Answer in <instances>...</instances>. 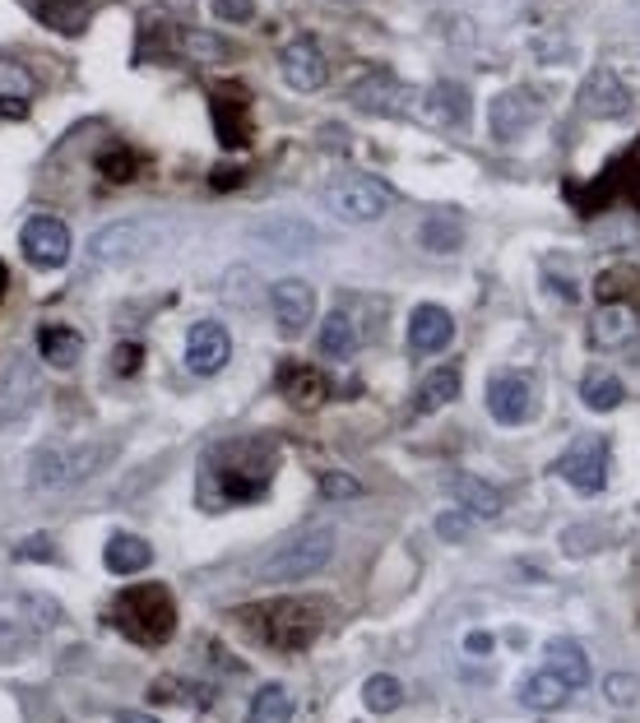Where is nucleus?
<instances>
[{
    "label": "nucleus",
    "mask_w": 640,
    "mask_h": 723,
    "mask_svg": "<svg viewBox=\"0 0 640 723\" xmlns=\"http://www.w3.org/2000/svg\"><path fill=\"white\" fill-rule=\"evenodd\" d=\"M335 557V529L325 524H302L288 538H279L256 565V580L260 584H298V580H312L316 571H325V561Z\"/></svg>",
    "instance_id": "obj_2"
},
{
    "label": "nucleus",
    "mask_w": 640,
    "mask_h": 723,
    "mask_svg": "<svg viewBox=\"0 0 640 723\" xmlns=\"http://www.w3.org/2000/svg\"><path fill=\"white\" fill-rule=\"evenodd\" d=\"M418 242H422L427 250H437V256H445V250H459L464 228H459L455 219H427L422 232H418Z\"/></svg>",
    "instance_id": "obj_34"
},
{
    "label": "nucleus",
    "mask_w": 640,
    "mask_h": 723,
    "mask_svg": "<svg viewBox=\"0 0 640 723\" xmlns=\"http://www.w3.org/2000/svg\"><path fill=\"white\" fill-rule=\"evenodd\" d=\"M557 478H567L580 497L604 492V482H608V441L604 436H580L571 451L557 459Z\"/></svg>",
    "instance_id": "obj_8"
},
{
    "label": "nucleus",
    "mask_w": 640,
    "mask_h": 723,
    "mask_svg": "<svg viewBox=\"0 0 640 723\" xmlns=\"http://www.w3.org/2000/svg\"><path fill=\"white\" fill-rule=\"evenodd\" d=\"M636 200H640V172H636Z\"/></svg>",
    "instance_id": "obj_46"
},
{
    "label": "nucleus",
    "mask_w": 640,
    "mask_h": 723,
    "mask_svg": "<svg viewBox=\"0 0 640 723\" xmlns=\"http://www.w3.org/2000/svg\"><path fill=\"white\" fill-rule=\"evenodd\" d=\"M329 209L339 213L344 223H376L385 209H391V186L372 172H339L325 190Z\"/></svg>",
    "instance_id": "obj_6"
},
{
    "label": "nucleus",
    "mask_w": 640,
    "mask_h": 723,
    "mask_svg": "<svg viewBox=\"0 0 640 723\" xmlns=\"http://www.w3.org/2000/svg\"><path fill=\"white\" fill-rule=\"evenodd\" d=\"M232 358V339L219 320H196L186 335V366L196 371V376H213V371H223Z\"/></svg>",
    "instance_id": "obj_14"
},
{
    "label": "nucleus",
    "mask_w": 640,
    "mask_h": 723,
    "mask_svg": "<svg viewBox=\"0 0 640 723\" xmlns=\"http://www.w3.org/2000/svg\"><path fill=\"white\" fill-rule=\"evenodd\" d=\"M275 451L265 441H223L200 459V505L228 511L242 501H260L275 478Z\"/></svg>",
    "instance_id": "obj_1"
},
{
    "label": "nucleus",
    "mask_w": 640,
    "mask_h": 723,
    "mask_svg": "<svg viewBox=\"0 0 640 723\" xmlns=\"http://www.w3.org/2000/svg\"><path fill=\"white\" fill-rule=\"evenodd\" d=\"M213 130H219V144L223 149H237L246 140V116H242V107L223 103V97H213Z\"/></svg>",
    "instance_id": "obj_33"
},
{
    "label": "nucleus",
    "mask_w": 640,
    "mask_h": 723,
    "mask_svg": "<svg viewBox=\"0 0 640 723\" xmlns=\"http://www.w3.org/2000/svg\"><path fill=\"white\" fill-rule=\"evenodd\" d=\"M103 561H107L112 575H140L153 561V547L140 534H112L107 547H103Z\"/></svg>",
    "instance_id": "obj_21"
},
{
    "label": "nucleus",
    "mask_w": 640,
    "mask_h": 723,
    "mask_svg": "<svg viewBox=\"0 0 640 723\" xmlns=\"http://www.w3.org/2000/svg\"><path fill=\"white\" fill-rule=\"evenodd\" d=\"M469 511H441L437 515V534L445 538V543H464V538H469Z\"/></svg>",
    "instance_id": "obj_37"
},
{
    "label": "nucleus",
    "mask_w": 640,
    "mask_h": 723,
    "mask_svg": "<svg viewBox=\"0 0 640 723\" xmlns=\"http://www.w3.org/2000/svg\"><path fill=\"white\" fill-rule=\"evenodd\" d=\"M279 70H283V80L293 93H316L329 80V66L316 47V37H293V43L279 51Z\"/></svg>",
    "instance_id": "obj_12"
},
{
    "label": "nucleus",
    "mask_w": 640,
    "mask_h": 723,
    "mask_svg": "<svg viewBox=\"0 0 640 723\" xmlns=\"http://www.w3.org/2000/svg\"><path fill=\"white\" fill-rule=\"evenodd\" d=\"M33 10L43 24H51L56 33H80L84 19H89V5L84 0H33Z\"/></svg>",
    "instance_id": "obj_30"
},
{
    "label": "nucleus",
    "mask_w": 640,
    "mask_h": 723,
    "mask_svg": "<svg viewBox=\"0 0 640 723\" xmlns=\"http://www.w3.org/2000/svg\"><path fill=\"white\" fill-rule=\"evenodd\" d=\"M548 668L567 681V687L575 691V687H590V677H594V668H590V658H585V650H580L575 640H552L548 644Z\"/></svg>",
    "instance_id": "obj_23"
},
{
    "label": "nucleus",
    "mask_w": 640,
    "mask_h": 723,
    "mask_svg": "<svg viewBox=\"0 0 640 723\" xmlns=\"http://www.w3.org/2000/svg\"><path fill=\"white\" fill-rule=\"evenodd\" d=\"M112 621L121 627L130 640L140 644H163L177 631V603H172L167 584H140V590L116 594L112 603Z\"/></svg>",
    "instance_id": "obj_3"
},
{
    "label": "nucleus",
    "mask_w": 640,
    "mask_h": 723,
    "mask_svg": "<svg viewBox=\"0 0 640 723\" xmlns=\"http://www.w3.org/2000/svg\"><path fill=\"white\" fill-rule=\"evenodd\" d=\"M19 246H24L28 265L37 269H61L66 256H70V228L56 219V213H33L19 232Z\"/></svg>",
    "instance_id": "obj_9"
},
{
    "label": "nucleus",
    "mask_w": 640,
    "mask_h": 723,
    "mask_svg": "<svg viewBox=\"0 0 640 723\" xmlns=\"http://www.w3.org/2000/svg\"><path fill=\"white\" fill-rule=\"evenodd\" d=\"M98 172H103V177H107V182H126V177H130V172H135V159H130V153H126V149H107V153H103V159H98Z\"/></svg>",
    "instance_id": "obj_38"
},
{
    "label": "nucleus",
    "mask_w": 640,
    "mask_h": 723,
    "mask_svg": "<svg viewBox=\"0 0 640 723\" xmlns=\"http://www.w3.org/2000/svg\"><path fill=\"white\" fill-rule=\"evenodd\" d=\"M116 723H159V719H153V714H121Z\"/></svg>",
    "instance_id": "obj_44"
},
{
    "label": "nucleus",
    "mask_w": 640,
    "mask_h": 723,
    "mask_svg": "<svg viewBox=\"0 0 640 723\" xmlns=\"http://www.w3.org/2000/svg\"><path fill=\"white\" fill-rule=\"evenodd\" d=\"M163 237H167V232L159 223H149V219H121V223H107L103 232H93L89 256L98 260V265H135V260L153 256V250L163 246Z\"/></svg>",
    "instance_id": "obj_5"
},
{
    "label": "nucleus",
    "mask_w": 640,
    "mask_h": 723,
    "mask_svg": "<svg viewBox=\"0 0 640 723\" xmlns=\"http://www.w3.org/2000/svg\"><path fill=\"white\" fill-rule=\"evenodd\" d=\"M279 385H283L288 404H298V408H316L325 399V376L316 366H288Z\"/></svg>",
    "instance_id": "obj_28"
},
{
    "label": "nucleus",
    "mask_w": 640,
    "mask_h": 723,
    "mask_svg": "<svg viewBox=\"0 0 640 723\" xmlns=\"http://www.w3.org/2000/svg\"><path fill=\"white\" fill-rule=\"evenodd\" d=\"M321 492H325L329 501H348V497H358L362 487H358V478H348V474H325V478H321Z\"/></svg>",
    "instance_id": "obj_39"
},
{
    "label": "nucleus",
    "mask_w": 640,
    "mask_h": 723,
    "mask_svg": "<svg viewBox=\"0 0 640 723\" xmlns=\"http://www.w3.org/2000/svg\"><path fill=\"white\" fill-rule=\"evenodd\" d=\"M627 107H631V93L613 70H594L580 84V112L594 116V121H617V116H627Z\"/></svg>",
    "instance_id": "obj_16"
},
{
    "label": "nucleus",
    "mask_w": 640,
    "mask_h": 723,
    "mask_svg": "<svg viewBox=\"0 0 640 723\" xmlns=\"http://www.w3.org/2000/svg\"><path fill=\"white\" fill-rule=\"evenodd\" d=\"M627 292H631V298L640 292V269L617 265V269L598 273V298H604V302H627Z\"/></svg>",
    "instance_id": "obj_35"
},
{
    "label": "nucleus",
    "mask_w": 640,
    "mask_h": 723,
    "mask_svg": "<svg viewBox=\"0 0 640 723\" xmlns=\"http://www.w3.org/2000/svg\"><path fill=\"white\" fill-rule=\"evenodd\" d=\"M459 395V371L455 366H437V371H427L422 385H418V395H414V413H437V408H445Z\"/></svg>",
    "instance_id": "obj_26"
},
{
    "label": "nucleus",
    "mask_w": 640,
    "mask_h": 723,
    "mask_svg": "<svg viewBox=\"0 0 640 723\" xmlns=\"http://www.w3.org/2000/svg\"><path fill=\"white\" fill-rule=\"evenodd\" d=\"M213 14H219L223 24H246V19L256 14V5H251V0H213Z\"/></svg>",
    "instance_id": "obj_40"
},
{
    "label": "nucleus",
    "mask_w": 640,
    "mask_h": 723,
    "mask_svg": "<svg viewBox=\"0 0 640 723\" xmlns=\"http://www.w3.org/2000/svg\"><path fill=\"white\" fill-rule=\"evenodd\" d=\"M107 464V451L98 445H56L33 459V487L37 492H70V487L89 482Z\"/></svg>",
    "instance_id": "obj_4"
},
{
    "label": "nucleus",
    "mask_w": 640,
    "mask_h": 723,
    "mask_svg": "<svg viewBox=\"0 0 640 723\" xmlns=\"http://www.w3.org/2000/svg\"><path fill=\"white\" fill-rule=\"evenodd\" d=\"M362 700H366V710H372V714H391V710H399V705H404V687H399L395 677L376 673V677H366Z\"/></svg>",
    "instance_id": "obj_32"
},
{
    "label": "nucleus",
    "mask_w": 640,
    "mask_h": 723,
    "mask_svg": "<svg viewBox=\"0 0 640 723\" xmlns=\"http://www.w3.org/2000/svg\"><path fill=\"white\" fill-rule=\"evenodd\" d=\"M288 719H293V696H288L279 681L260 687L256 700H251V710H246V723H288Z\"/></svg>",
    "instance_id": "obj_29"
},
{
    "label": "nucleus",
    "mask_w": 640,
    "mask_h": 723,
    "mask_svg": "<svg viewBox=\"0 0 640 723\" xmlns=\"http://www.w3.org/2000/svg\"><path fill=\"white\" fill-rule=\"evenodd\" d=\"M530 408H534V389L520 371H497V376L488 381V413L501 427H520L530 418Z\"/></svg>",
    "instance_id": "obj_15"
},
{
    "label": "nucleus",
    "mask_w": 640,
    "mask_h": 723,
    "mask_svg": "<svg viewBox=\"0 0 640 723\" xmlns=\"http://www.w3.org/2000/svg\"><path fill=\"white\" fill-rule=\"evenodd\" d=\"M543 279H548V292H557L561 302H575V283H571V273H567V279H557L552 260H548V269H543Z\"/></svg>",
    "instance_id": "obj_41"
},
{
    "label": "nucleus",
    "mask_w": 640,
    "mask_h": 723,
    "mask_svg": "<svg viewBox=\"0 0 640 723\" xmlns=\"http://www.w3.org/2000/svg\"><path fill=\"white\" fill-rule=\"evenodd\" d=\"M451 339H455V320H451V311H445V306L427 302V306H418L414 316H409V348H414L418 358L445 353Z\"/></svg>",
    "instance_id": "obj_18"
},
{
    "label": "nucleus",
    "mask_w": 640,
    "mask_h": 723,
    "mask_svg": "<svg viewBox=\"0 0 640 723\" xmlns=\"http://www.w3.org/2000/svg\"><path fill=\"white\" fill-rule=\"evenodd\" d=\"M321 353L325 358H335V362H344V358H353L358 348H362V325H358V316L348 306H335L329 316L321 320Z\"/></svg>",
    "instance_id": "obj_19"
},
{
    "label": "nucleus",
    "mask_w": 640,
    "mask_h": 723,
    "mask_svg": "<svg viewBox=\"0 0 640 723\" xmlns=\"http://www.w3.org/2000/svg\"><path fill=\"white\" fill-rule=\"evenodd\" d=\"M353 97V107L358 112H372V116H404V112H414V103L422 93H414L404 80H395V74H366V80L348 93Z\"/></svg>",
    "instance_id": "obj_11"
},
{
    "label": "nucleus",
    "mask_w": 640,
    "mask_h": 723,
    "mask_svg": "<svg viewBox=\"0 0 640 723\" xmlns=\"http://www.w3.org/2000/svg\"><path fill=\"white\" fill-rule=\"evenodd\" d=\"M140 358H144L140 343H121V348H116V371H135V366H140Z\"/></svg>",
    "instance_id": "obj_42"
},
{
    "label": "nucleus",
    "mask_w": 640,
    "mask_h": 723,
    "mask_svg": "<svg viewBox=\"0 0 640 723\" xmlns=\"http://www.w3.org/2000/svg\"><path fill=\"white\" fill-rule=\"evenodd\" d=\"M260 635L269 640V644H279V650H306V644L316 640V631H321V613L312 608V603H302V598H283V603H275L269 613H260Z\"/></svg>",
    "instance_id": "obj_7"
},
{
    "label": "nucleus",
    "mask_w": 640,
    "mask_h": 723,
    "mask_svg": "<svg viewBox=\"0 0 640 723\" xmlns=\"http://www.w3.org/2000/svg\"><path fill=\"white\" fill-rule=\"evenodd\" d=\"M5 283H10V279H5V265H0V298H5Z\"/></svg>",
    "instance_id": "obj_45"
},
{
    "label": "nucleus",
    "mask_w": 640,
    "mask_h": 723,
    "mask_svg": "<svg viewBox=\"0 0 640 723\" xmlns=\"http://www.w3.org/2000/svg\"><path fill=\"white\" fill-rule=\"evenodd\" d=\"M182 51H186V56H196V61H228V56H232V47L223 43V37L196 33V28H186V33H182Z\"/></svg>",
    "instance_id": "obj_36"
},
{
    "label": "nucleus",
    "mask_w": 640,
    "mask_h": 723,
    "mask_svg": "<svg viewBox=\"0 0 640 723\" xmlns=\"http://www.w3.org/2000/svg\"><path fill=\"white\" fill-rule=\"evenodd\" d=\"M622 395H627L622 381L608 376V371H590V376L580 381V399H585L594 413H608V408H617V404H622Z\"/></svg>",
    "instance_id": "obj_31"
},
{
    "label": "nucleus",
    "mask_w": 640,
    "mask_h": 723,
    "mask_svg": "<svg viewBox=\"0 0 640 723\" xmlns=\"http://www.w3.org/2000/svg\"><path fill=\"white\" fill-rule=\"evenodd\" d=\"M464 650H469V654H492L497 640H492V631H469V635H464Z\"/></svg>",
    "instance_id": "obj_43"
},
{
    "label": "nucleus",
    "mask_w": 640,
    "mask_h": 723,
    "mask_svg": "<svg viewBox=\"0 0 640 723\" xmlns=\"http://www.w3.org/2000/svg\"><path fill=\"white\" fill-rule=\"evenodd\" d=\"M636 306L627 302H604L594 311V320H590V335L598 348H622L627 339H636Z\"/></svg>",
    "instance_id": "obj_20"
},
{
    "label": "nucleus",
    "mask_w": 640,
    "mask_h": 723,
    "mask_svg": "<svg viewBox=\"0 0 640 723\" xmlns=\"http://www.w3.org/2000/svg\"><path fill=\"white\" fill-rule=\"evenodd\" d=\"M37 353H43V362H51V366H74L80 362V353H84V339L74 335L70 325H43L37 329Z\"/></svg>",
    "instance_id": "obj_25"
},
{
    "label": "nucleus",
    "mask_w": 640,
    "mask_h": 723,
    "mask_svg": "<svg viewBox=\"0 0 640 723\" xmlns=\"http://www.w3.org/2000/svg\"><path fill=\"white\" fill-rule=\"evenodd\" d=\"M567 696H571V687H567V681H561L552 668H543V673L525 677V687H520V705H530V710L552 714V710H561V705H567Z\"/></svg>",
    "instance_id": "obj_27"
},
{
    "label": "nucleus",
    "mask_w": 640,
    "mask_h": 723,
    "mask_svg": "<svg viewBox=\"0 0 640 723\" xmlns=\"http://www.w3.org/2000/svg\"><path fill=\"white\" fill-rule=\"evenodd\" d=\"M538 116H543L538 93H530V89H507V93L492 97V107H488V130H492V140L511 144V140H520L525 130H534Z\"/></svg>",
    "instance_id": "obj_10"
},
{
    "label": "nucleus",
    "mask_w": 640,
    "mask_h": 723,
    "mask_svg": "<svg viewBox=\"0 0 640 723\" xmlns=\"http://www.w3.org/2000/svg\"><path fill=\"white\" fill-rule=\"evenodd\" d=\"M269 302H275V325H279L283 339H298L316 316V288L302 283V279H283L275 292H269Z\"/></svg>",
    "instance_id": "obj_13"
},
{
    "label": "nucleus",
    "mask_w": 640,
    "mask_h": 723,
    "mask_svg": "<svg viewBox=\"0 0 640 723\" xmlns=\"http://www.w3.org/2000/svg\"><path fill=\"white\" fill-rule=\"evenodd\" d=\"M451 492H455V501L464 505V511L478 515V520L501 515V492H497L492 482L474 478V474H451Z\"/></svg>",
    "instance_id": "obj_22"
},
{
    "label": "nucleus",
    "mask_w": 640,
    "mask_h": 723,
    "mask_svg": "<svg viewBox=\"0 0 640 723\" xmlns=\"http://www.w3.org/2000/svg\"><path fill=\"white\" fill-rule=\"evenodd\" d=\"M28 97H33V74L19 61H10V56H0V112L19 121L28 112Z\"/></svg>",
    "instance_id": "obj_24"
},
{
    "label": "nucleus",
    "mask_w": 640,
    "mask_h": 723,
    "mask_svg": "<svg viewBox=\"0 0 640 723\" xmlns=\"http://www.w3.org/2000/svg\"><path fill=\"white\" fill-rule=\"evenodd\" d=\"M418 107H422V121H432V126H455V130L469 126V89L455 84V80L427 84Z\"/></svg>",
    "instance_id": "obj_17"
}]
</instances>
